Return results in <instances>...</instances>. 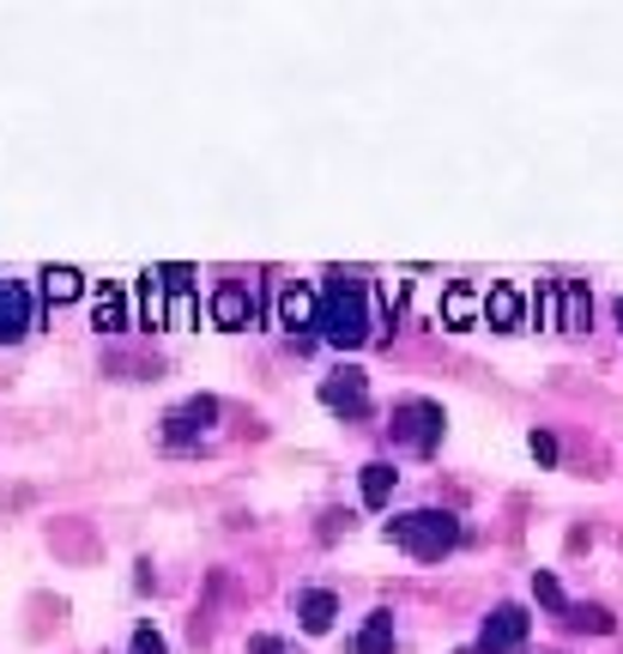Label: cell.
<instances>
[{
  "label": "cell",
  "instance_id": "1",
  "mask_svg": "<svg viewBox=\"0 0 623 654\" xmlns=\"http://www.w3.org/2000/svg\"><path fill=\"white\" fill-rule=\"evenodd\" d=\"M376 327H369V285L357 273H327L321 285V340L351 352V346H364Z\"/></svg>",
  "mask_w": 623,
  "mask_h": 654
},
{
  "label": "cell",
  "instance_id": "2",
  "mask_svg": "<svg viewBox=\"0 0 623 654\" xmlns=\"http://www.w3.org/2000/svg\"><path fill=\"white\" fill-rule=\"evenodd\" d=\"M388 539H400L412 558H442V551L460 546V522L448 510H412L388 522Z\"/></svg>",
  "mask_w": 623,
  "mask_h": 654
},
{
  "label": "cell",
  "instance_id": "3",
  "mask_svg": "<svg viewBox=\"0 0 623 654\" xmlns=\"http://www.w3.org/2000/svg\"><path fill=\"white\" fill-rule=\"evenodd\" d=\"M393 436H400L405 448H418V455H430V448L442 443V406L436 400H400L393 406Z\"/></svg>",
  "mask_w": 623,
  "mask_h": 654
},
{
  "label": "cell",
  "instance_id": "4",
  "mask_svg": "<svg viewBox=\"0 0 623 654\" xmlns=\"http://www.w3.org/2000/svg\"><path fill=\"white\" fill-rule=\"evenodd\" d=\"M321 406L327 412H345V419H364L369 412V376L364 370H333V376L321 382Z\"/></svg>",
  "mask_w": 623,
  "mask_h": 654
},
{
  "label": "cell",
  "instance_id": "5",
  "mask_svg": "<svg viewBox=\"0 0 623 654\" xmlns=\"http://www.w3.org/2000/svg\"><path fill=\"white\" fill-rule=\"evenodd\" d=\"M273 310H279V327H285V334H297V346H309V334H303V327H321V291L285 285Z\"/></svg>",
  "mask_w": 623,
  "mask_h": 654
},
{
  "label": "cell",
  "instance_id": "6",
  "mask_svg": "<svg viewBox=\"0 0 623 654\" xmlns=\"http://www.w3.org/2000/svg\"><path fill=\"white\" fill-rule=\"evenodd\" d=\"M520 642H527V612H520V606H496L479 630V649L484 654H515Z\"/></svg>",
  "mask_w": 623,
  "mask_h": 654
},
{
  "label": "cell",
  "instance_id": "7",
  "mask_svg": "<svg viewBox=\"0 0 623 654\" xmlns=\"http://www.w3.org/2000/svg\"><path fill=\"white\" fill-rule=\"evenodd\" d=\"M31 334V291L19 279H0V346H13Z\"/></svg>",
  "mask_w": 623,
  "mask_h": 654
},
{
  "label": "cell",
  "instance_id": "8",
  "mask_svg": "<svg viewBox=\"0 0 623 654\" xmlns=\"http://www.w3.org/2000/svg\"><path fill=\"white\" fill-rule=\"evenodd\" d=\"M212 419H219V400H212V394H195V400H183L164 419V436H169V443H188V436H200Z\"/></svg>",
  "mask_w": 623,
  "mask_h": 654
},
{
  "label": "cell",
  "instance_id": "9",
  "mask_svg": "<svg viewBox=\"0 0 623 654\" xmlns=\"http://www.w3.org/2000/svg\"><path fill=\"white\" fill-rule=\"evenodd\" d=\"M212 322H219V327H248V322H255V291L236 285V279H231V285H219V291H212Z\"/></svg>",
  "mask_w": 623,
  "mask_h": 654
},
{
  "label": "cell",
  "instance_id": "10",
  "mask_svg": "<svg viewBox=\"0 0 623 654\" xmlns=\"http://www.w3.org/2000/svg\"><path fill=\"white\" fill-rule=\"evenodd\" d=\"M92 327H97V334H121V327H128V291H121V285H97L92 291Z\"/></svg>",
  "mask_w": 623,
  "mask_h": 654
},
{
  "label": "cell",
  "instance_id": "11",
  "mask_svg": "<svg viewBox=\"0 0 623 654\" xmlns=\"http://www.w3.org/2000/svg\"><path fill=\"white\" fill-rule=\"evenodd\" d=\"M484 322H491V327H520V322H527V297H520L515 285L484 291Z\"/></svg>",
  "mask_w": 623,
  "mask_h": 654
},
{
  "label": "cell",
  "instance_id": "12",
  "mask_svg": "<svg viewBox=\"0 0 623 654\" xmlns=\"http://www.w3.org/2000/svg\"><path fill=\"white\" fill-rule=\"evenodd\" d=\"M333 618H339V600L327 588H309L297 600V624L309 630V637H321V630H333Z\"/></svg>",
  "mask_w": 623,
  "mask_h": 654
},
{
  "label": "cell",
  "instance_id": "13",
  "mask_svg": "<svg viewBox=\"0 0 623 654\" xmlns=\"http://www.w3.org/2000/svg\"><path fill=\"white\" fill-rule=\"evenodd\" d=\"M479 315H484V297L472 285H448V291H442V322H448V327H472Z\"/></svg>",
  "mask_w": 623,
  "mask_h": 654
},
{
  "label": "cell",
  "instance_id": "14",
  "mask_svg": "<svg viewBox=\"0 0 623 654\" xmlns=\"http://www.w3.org/2000/svg\"><path fill=\"white\" fill-rule=\"evenodd\" d=\"M532 322L563 327V279H539V291H532Z\"/></svg>",
  "mask_w": 623,
  "mask_h": 654
},
{
  "label": "cell",
  "instance_id": "15",
  "mask_svg": "<svg viewBox=\"0 0 623 654\" xmlns=\"http://www.w3.org/2000/svg\"><path fill=\"white\" fill-rule=\"evenodd\" d=\"M563 327H569V334H587V327H593V297H587L575 279H563Z\"/></svg>",
  "mask_w": 623,
  "mask_h": 654
},
{
  "label": "cell",
  "instance_id": "16",
  "mask_svg": "<svg viewBox=\"0 0 623 654\" xmlns=\"http://www.w3.org/2000/svg\"><path fill=\"white\" fill-rule=\"evenodd\" d=\"M357 654H393V612H369V624L357 630Z\"/></svg>",
  "mask_w": 623,
  "mask_h": 654
},
{
  "label": "cell",
  "instance_id": "17",
  "mask_svg": "<svg viewBox=\"0 0 623 654\" xmlns=\"http://www.w3.org/2000/svg\"><path fill=\"white\" fill-rule=\"evenodd\" d=\"M79 291H85V273H73V267H43V297L49 303H73Z\"/></svg>",
  "mask_w": 623,
  "mask_h": 654
},
{
  "label": "cell",
  "instance_id": "18",
  "mask_svg": "<svg viewBox=\"0 0 623 654\" xmlns=\"http://www.w3.org/2000/svg\"><path fill=\"white\" fill-rule=\"evenodd\" d=\"M393 479H400V472H393L388 460H369V467H364V503H369V510H381V503L393 498Z\"/></svg>",
  "mask_w": 623,
  "mask_h": 654
},
{
  "label": "cell",
  "instance_id": "19",
  "mask_svg": "<svg viewBox=\"0 0 623 654\" xmlns=\"http://www.w3.org/2000/svg\"><path fill=\"white\" fill-rule=\"evenodd\" d=\"M164 279H157V267H152V273H145L140 279V315H145V327H164L169 322V315H164Z\"/></svg>",
  "mask_w": 623,
  "mask_h": 654
},
{
  "label": "cell",
  "instance_id": "20",
  "mask_svg": "<svg viewBox=\"0 0 623 654\" xmlns=\"http://www.w3.org/2000/svg\"><path fill=\"white\" fill-rule=\"evenodd\" d=\"M569 630H593V637H611V630H618V618H611L606 606H569Z\"/></svg>",
  "mask_w": 623,
  "mask_h": 654
},
{
  "label": "cell",
  "instance_id": "21",
  "mask_svg": "<svg viewBox=\"0 0 623 654\" xmlns=\"http://www.w3.org/2000/svg\"><path fill=\"white\" fill-rule=\"evenodd\" d=\"M532 594H539V606H551V612H569V606H563V588H557V576H545V570L532 576Z\"/></svg>",
  "mask_w": 623,
  "mask_h": 654
},
{
  "label": "cell",
  "instance_id": "22",
  "mask_svg": "<svg viewBox=\"0 0 623 654\" xmlns=\"http://www.w3.org/2000/svg\"><path fill=\"white\" fill-rule=\"evenodd\" d=\"M133 654H169V649H164V637H157L152 624H140L133 630Z\"/></svg>",
  "mask_w": 623,
  "mask_h": 654
},
{
  "label": "cell",
  "instance_id": "23",
  "mask_svg": "<svg viewBox=\"0 0 623 654\" xmlns=\"http://www.w3.org/2000/svg\"><path fill=\"white\" fill-rule=\"evenodd\" d=\"M157 279H164L169 291H188L195 285V267H157Z\"/></svg>",
  "mask_w": 623,
  "mask_h": 654
},
{
  "label": "cell",
  "instance_id": "24",
  "mask_svg": "<svg viewBox=\"0 0 623 654\" xmlns=\"http://www.w3.org/2000/svg\"><path fill=\"white\" fill-rule=\"evenodd\" d=\"M188 322H195V297L176 291V303H169V327H188Z\"/></svg>",
  "mask_w": 623,
  "mask_h": 654
},
{
  "label": "cell",
  "instance_id": "25",
  "mask_svg": "<svg viewBox=\"0 0 623 654\" xmlns=\"http://www.w3.org/2000/svg\"><path fill=\"white\" fill-rule=\"evenodd\" d=\"M527 448H532V460H545V467L557 460V443H551L545 431H532V436H527Z\"/></svg>",
  "mask_w": 623,
  "mask_h": 654
},
{
  "label": "cell",
  "instance_id": "26",
  "mask_svg": "<svg viewBox=\"0 0 623 654\" xmlns=\"http://www.w3.org/2000/svg\"><path fill=\"white\" fill-rule=\"evenodd\" d=\"M255 654H291V649L279 637H255Z\"/></svg>",
  "mask_w": 623,
  "mask_h": 654
},
{
  "label": "cell",
  "instance_id": "27",
  "mask_svg": "<svg viewBox=\"0 0 623 654\" xmlns=\"http://www.w3.org/2000/svg\"><path fill=\"white\" fill-rule=\"evenodd\" d=\"M618 327H623V297H618Z\"/></svg>",
  "mask_w": 623,
  "mask_h": 654
}]
</instances>
